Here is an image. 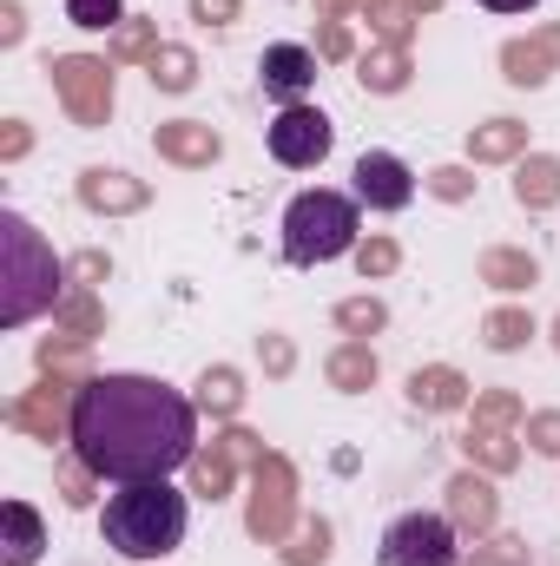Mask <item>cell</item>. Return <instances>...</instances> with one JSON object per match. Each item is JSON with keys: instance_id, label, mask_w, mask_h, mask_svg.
<instances>
[{"instance_id": "d590c367", "label": "cell", "mask_w": 560, "mask_h": 566, "mask_svg": "<svg viewBox=\"0 0 560 566\" xmlns=\"http://www.w3.org/2000/svg\"><path fill=\"white\" fill-rule=\"evenodd\" d=\"M422 7H435V0H422Z\"/></svg>"}, {"instance_id": "277c9868", "label": "cell", "mask_w": 560, "mask_h": 566, "mask_svg": "<svg viewBox=\"0 0 560 566\" xmlns=\"http://www.w3.org/2000/svg\"><path fill=\"white\" fill-rule=\"evenodd\" d=\"M0 238H7V303H0V323H27L40 303H53V283H60V264L53 251L40 244V231L20 218V211H0Z\"/></svg>"}, {"instance_id": "5bb4252c", "label": "cell", "mask_w": 560, "mask_h": 566, "mask_svg": "<svg viewBox=\"0 0 560 566\" xmlns=\"http://www.w3.org/2000/svg\"><path fill=\"white\" fill-rule=\"evenodd\" d=\"M158 151H165V158H178V165H211V158H218V133H211V126L178 119V126H158Z\"/></svg>"}, {"instance_id": "52a82bcc", "label": "cell", "mask_w": 560, "mask_h": 566, "mask_svg": "<svg viewBox=\"0 0 560 566\" xmlns=\"http://www.w3.org/2000/svg\"><path fill=\"white\" fill-rule=\"evenodd\" d=\"M53 86L66 93V106H73L80 126H100V119L113 113V66H106V60H86V53L53 60Z\"/></svg>"}, {"instance_id": "3957f363", "label": "cell", "mask_w": 560, "mask_h": 566, "mask_svg": "<svg viewBox=\"0 0 560 566\" xmlns=\"http://www.w3.org/2000/svg\"><path fill=\"white\" fill-rule=\"evenodd\" d=\"M356 231H363L356 198L323 191V185H317V191H297L290 211H283V264H297V271L336 264V258L356 251Z\"/></svg>"}, {"instance_id": "1f68e13d", "label": "cell", "mask_w": 560, "mask_h": 566, "mask_svg": "<svg viewBox=\"0 0 560 566\" xmlns=\"http://www.w3.org/2000/svg\"><path fill=\"white\" fill-rule=\"evenodd\" d=\"M191 13H198V20H231L238 0H191Z\"/></svg>"}, {"instance_id": "30bf717a", "label": "cell", "mask_w": 560, "mask_h": 566, "mask_svg": "<svg viewBox=\"0 0 560 566\" xmlns=\"http://www.w3.org/2000/svg\"><path fill=\"white\" fill-rule=\"evenodd\" d=\"M283 514H290V474H283V461H265L258 468V501H251V534L258 541H278Z\"/></svg>"}, {"instance_id": "6da1fadb", "label": "cell", "mask_w": 560, "mask_h": 566, "mask_svg": "<svg viewBox=\"0 0 560 566\" xmlns=\"http://www.w3.org/2000/svg\"><path fill=\"white\" fill-rule=\"evenodd\" d=\"M66 441L100 481H165L198 454V409L158 376H93L73 389Z\"/></svg>"}, {"instance_id": "ac0fdd59", "label": "cell", "mask_w": 560, "mask_h": 566, "mask_svg": "<svg viewBox=\"0 0 560 566\" xmlns=\"http://www.w3.org/2000/svg\"><path fill=\"white\" fill-rule=\"evenodd\" d=\"M330 382H336V389H350V396H356V389H370V382H376V356H370V343L336 349V356H330Z\"/></svg>"}, {"instance_id": "2e32d148", "label": "cell", "mask_w": 560, "mask_h": 566, "mask_svg": "<svg viewBox=\"0 0 560 566\" xmlns=\"http://www.w3.org/2000/svg\"><path fill=\"white\" fill-rule=\"evenodd\" d=\"M515 198H521L528 211H548L560 198V165L554 158H521V165H515Z\"/></svg>"}, {"instance_id": "7c38bea8", "label": "cell", "mask_w": 560, "mask_h": 566, "mask_svg": "<svg viewBox=\"0 0 560 566\" xmlns=\"http://www.w3.org/2000/svg\"><path fill=\"white\" fill-rule=\"evenodd\" d=\"M495 488L481 481V474H455L448 481V521L455 527H468V534H481V527H495Z\"/></svg>"}, {"instance_id": "7a4b0ae2", "label": "cell", "mask_w": 560, "mask_h": 566, "mask_svg": "<svg viewBox=\"0 0 560 566\" xmlns=\"http://www.w3.org/2000/svg\"><path fill=\"white\" fill-rule=\"evenodd\" d=\"M100 534L126 560H165L185 541V494L172 481H120L100 507Z\"/></svg>"}, {"instance_id": "d6986e66", "label": "cell", "mask_w": 560, "mask_h": 566, "mask_svg": "<svg viewBox=\"0 0 560 566\" xmlns=\"http://www.w3.org/2000/svg\"><path fill=\"white\" fill-rule=\"evenodd\" d=\"M198 80V60L185 53V46H152V86H165V93H185Z\"/></svg>"}, {"instance_id": "4316f807", "label": "cell", "mask_w": 560, "mask_h": 566, "mask_svg": "<svg viewBox=\"0 0 560 566\" xmlns=\"http://www.w3.org/2000/svg\"><path fill=\"white\" fill-rule=\"evenodd\" d=\"M323 554H330V527H323V521H310V527L297 534V547H290V560H297V566H310V560H323Z\"/></svg>"}, {"instance_id": "d4e9b609", "label": "cell", "mask_w": 560, "mask_h": 566, "mask_svg": "<svg viewBox=\"0 0 560 566\" xmlns=\"http://www.w3.org/2000/svg\"><path fill=\"white\" fill-rule=\"evenodd\" d=\"M336 323H343V329H356V336H370V329H383V323H390V310H383L376 296H350V303H336Z\"/></svg>"}, {"instance_id": "f1b7e54d", "label": "cell", "mask_w": 560, "mask_h": 566, "mask_svg": "<svg viewBox=\"0 0 560 566\" xmlns=\"http://www.w3.org/2000/svg\"><path fill=\"white\" fill-rule=\"evenodd\" d=\"M528 441L541 448V454H560V416L548 409V416H528Z\"/></svg>"}, {"instance_id": "4dcf8cb0", "label": "cell", "mask_w": 560, "mask_h": 566, "mask_svg": "<svg viewBox=\"0 0 560 566\" xmlns=\"http://www.w3.org/2000/svg\"><path fill=\"white\" fill-rule=\"evenodd\" d=\"M468 448H481V461H488V468H508V461H515L508 434H495V428H488V434H468Z\"/></svg>"}, {"instance_id": "9c48e42d", "label": "cell", "mask_w": 560, "mask_h": 566, "mask_svg": "<svg viewBox=\"0 0 560 566\" xmlns=\"http://www.w3.org/2000/svg\"><path fill=\"white\" fill-rule=\"evenodd\" d=\"M258 80H265V93H271V99H283V106H303V93L317 86V53H310V46H297V40L265 46Z\"/></svg>"}, {"instance_id": "e0dca14e", "label": "cell", "mask_w": 560, "mask_h": 566, "mask_svg": "<svg viewBox=\"0 0 560 566\" xmlns=\"http://www.w3.org/2000/svg\"><path fill=\"white\" fill-rule=\"evenodd\" d=\"M462 396H468V382L455 369H416L409 376V402L416 409H462Z\"/></svg>"}, {"instance_id": "5b68a950", "label": "cell", "mask_w": 560, "mask_h": 566, "mask_svg": "<svg viewBox=\"0 0 560 566\" xmlns=\"http://www.w3.org/2000/svg\"><path fill=\"white\" fill-rule=\"evenodd\" d=\"M376 566H462V541H455V521L448 514H396L383 527V547Z\"/></svg>"}, {"instance_id": "ffe728a7", "label": "cell", "mask_w": 560, "mask_h": 566, "mask_svg": "<svg viewBox=\"0 0 560 566\" xmlns=\"http://www.w3.org/2000/svg\"><path fill=\"white\" fill-rule=\"evenodd\" d=\"M528 336H535V316H528V310H495V316L481 323V343H488V349H521Z\"/></svg>"}, {"instance_id": "83f0119b", "label": "cell", "mask_w": 560, "mask_h": 566, "mask_svg": "<svg viewBox=\"0 0 560 566\" xmlns=\"http://www.w3.org/2000/svg\"><path fill=\"white\" fill-rule=\"evenodd\" d=\"M468 566H528V547L521 541H495L488 554H468Z\"/></svg>"}, {"instance_id": "e575fe53", "label": "cell", "mask_w": 560, "mask_h": 566, "mask_svg": "<svg viewBox=\"0 0 560 566\" xmlns=\"http://www.w3.org/2000/svg\"><path fill=\"white\" fill-rule=\"evenodd\" d=\"M554 349H560V323H554Z\"/></svg>"}, {"instance_id": "f546056e", "label": "cell", "mask_w": 560, "mask_h": 566, "mask_svg": "<svg viewBox=\"0 0 560 566\" xmlns=\"http://www.w3.org/2000/svg\"><path fill=\"white\" fill-rule=\"evenodd\" d=\"M356 271H363V277L396 271V244H363V251H356Z\"/></svg>"}, {"instance_id": "7402d4cb", "label": "cell", "mask_w": 560, "mask_h": 566, "mask_svg": "<svg viewBox=\"0 0 560 566\" xmlns=\"http://www.w3.org/2000/svg\"><path fill=\"white\" fill-rule=\"evenodd\" d=\"M481 277L501 283V290H521V283H535V258H521V251H488V258H481Z\"/></svg>"}, {"instance_id": "8992f818", "label": "cell", "mask_w": 560, "mask_h": 566, "mask_svg": "<svg viewBox=\"0 0 560 566\" xmlns=\"http://www.w3.org/2000/svg\"><path fill=\"white\" fill-rule=\"evenodd\" d=\"M265 145H271V158H278V165L310 171V165H323V158H330L336 126H330L317 106H283L278 119H271V133H265Z\"/></svg>"}, {"instance_id": "484cf974", "label": "cell", "mask_w": 560, "mask_h": 566, "mask_svg": "<svg viewBox=\"0 0 560 566\" xmlns=\"http://www.w3.org/2000/svg\"><path fill=\"white\" fill-rule=\"evenodd\" d=\"M66 20L100 33V27H120V0H66Z\"/></svg>"}, {"instance_id": "ba28073f", "label": "cell", "mask_w": 560, "mask_h": 566, "mask_svg": "<svg viewBox=\"0 0 560 566\" xmlns=\"http://www.w3.org/2000/svg\"><path fill=\"white\" fill-rule=\"evenodd\" d=\"M350 178H356V205H370V211H403L416 198V178L396 151H363L350 165Z\"/></svg>"}, {"instance_id": "44dd1931", "label": "cell", "mask_w": 560, "mask_h": 566, "mask_svg": "<svg viewBox=\"0 0 560 566\" xmlns=\"http://www.w3.org/2000/svg\"><path fill=\"white\" fill-rule=\"evenodd\" d=\"M521 139H528V126H515V119H488V126L468 139V151H475V158H515Z\"/></svg>"}, {"instance_id": "cb8c5ba5", "label": "cell", "mask_w": 560, "mask_h": 566, "mask_svg": "<svg viewBox=\"0 0 560 566\" xmlns=\"http://www.w3.org/2000/svg\"><path fill=\"white\" fill-rule=\"evenodd\" d=\"M238 376L231 369H205V382H198V409H211V416H231L238 409Z\"/></svg>"}, {"instance_id": "9a60e30c", "label": "cell", "mask_w": 560, "mask_h": 566, "mask_svg": "<svg viewBox=\"0 0 560 566\" xmlns=\"http://www.w3.org/2000/svg\"><path fill=\"white\" fill-rule=\"evenodd\" d=\"M40 547H46L40 514H33L27 501H7V566H33L40 560Z\"/></svg>"}, {"instance_id": "8fae6325", "label": "cell", "mask_w": 560, "mask_h": 566, "mask_svg": "<svg viewBox=\"0 0 560 566\" xmlns=\"http://www.w3.org/2000/svg\"><path fill=\"white\" fill-rule=\"evenodd\" d=\"M554 60H560V27L535 33V40H515V46H501V66H508V80H515V86H541Z\"/></svg>"}, {"instance_id": "603a6c76", "label": "cell", "mask_w": 560, "mask_h": 566, "mask_svg": "<svg viewBox=\"0 0 560 566\" xmlns=\"http://www.w3.org/2000/svg\"><path fill=\"white\" fill-rule=\"evenodd\" d=\"M409 80V60L390 46V53H363V86H376V93H396Z\"/></svg>"}, {"instance_id": "836d02e7", "label": "cell", "mask_w": 560, "mask_h": 566, "mask_svg": "<svg viewBox=\"0 0 560 566\" xmlns=\"http://www.w3.org/2000/svg\"><path fill=\"white\" fill-rule=\"evenodd\" d=\"M481 7H488V13H535L541 0H481Z\"/></svg>"}, {"instance_id": "d6a6232c", "label": "cell", "mask_w": 560, "mask_h": 566, "mask_svg": "<svg viewBox=\"0 0 560 566\" xmlns=\"http://www.w3.org/2000/svg\"><path fill=\"white\" fill-rule=\"evenodd\" d=\"M435 191H442V198H462V191H468V171H435Z\"/></svg>"}, {"instance_id": "4fadbf2b", "label": "cell", "mask_w": 560, "mask_h": 566, "mask_svg": "<svg viewBox=\"0 0 560 566\" xmlns=\"http://www.w3.org/2000/svg\"><path fill=\"white\" fill-rule=\"evenodd\" d=\"M80 198H86L93 211H139L145 185H133L126 171H86V178H80Z\"/></svg>"}]
</instances>
